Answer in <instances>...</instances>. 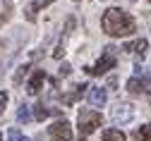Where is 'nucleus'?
I'll use <instances>...</instances> for the list:
<instances>
[{
  "instance_id": "1",
  "label": "nucleus",
  "mask_w": 151,
  "mask_h": 141,
  "mask_svg": "<svg viewBox=\"0 0 151 141\" xmlns=\"http://www.w3.org/2000/svg\"><path fill=\"white\" fill-rule=\"evenodd\" d=\"M101 29L108 34V36H129L137 31V22L134 17L127 14L125 10L120 7H110L103 12L101 17Z\"/></svg>"
},
{
  "instance_id": "2",
  "label": "nucleus",
  "mask_w": 151,
  "mask_h": 141,
  "mask_svg": "<svg viewBox=\"0 0 151 141\" xmlns=\"http://www.w3.org/2000/svg\"><path fill=\"white\" fill-rule=\"evenodd\" d=\"M77 122H79V139H86L89 134H93V132L101 127L103 117H101V112H96V110L82 108L79 115H77Z\"/></svg>"
},
{
  "instance_id": "3",
  "label": "nucleus",
  "mask_w": 151,
  "mask_h": 141,
  "mask_svg": "<svg viewBox=\"0 0 151 141\" xmlns=\"http://www.w3.org/2000/svg\"><path fill=\"white\" fill-rule=\"evenodd\" d=\"M115 62H118V60H115V48L108 46L106 53L99 57V62L93 65V67H84V69H86V74H96V77H101V74H106L108 69L115 67Z\"/></svg>"
},
{
  "instance_id": "4",
  "label": "nucleus",
  "mask_w": 151,
  "mask_h": 141,
  "mask_svg": "<svg viewBox=\"0 0 151 141\" xmlns=\"http://www.w3.org/2000/svg\"><path fill=\"white\" fill-rule=\"evenodd\" d=\"M48 134H50V141H70L72 139V125L67 120H58V122L48 129Z\"/></svg>"
},
{
  "instance_id": "5",
  "label": "nucleus",
  "mask_w": 151,
  "mask_h": 141,
  "mask_svg": "<svg viewBox=\"0 0 151 141\" xmlns=\"http://www.w3.org/2000/svg\"><path fill=\"white\" fill-rule=\"evenodd\" d=\"M110 115H113V122L115 125H127L134 117V108H132V103H118Z\"/></svg>"
},
{
  "instance_id": "6",
  "label": "nucleus",
  "mask_w": 151,
  "mask_h": 141,
  "mask_svg": "<svg viewBox=\"0 0 151 141\" xmlns=\"http://www.w3.org/2000/svg\"><path fill=\"white\" fill-rule=\"evenodd\" d=\"M43 82H46V72H43V69H34V74H31V79H29V84H27V91H29L31 96H36V93L41 91Z\"/></svg>"
},
{
  "instance_id": "7",
  "label": "nucleus",
  "mask_w": 151,
  "mask_h": 141,
  "mask_svg": "<svg viewBox=\"0 0 151 141\" xmlns=\"http://www.w3.org/2000/svg\"><path fill=\"white\" fill-rule=\"evenodd\" d=\"M106 100H108V93H106V89H101V86H89V103L93 105V108H103L106 105Z\"/></svg>"
},
{
  "instance_id": "8",
  "label": "nucleus",
  "mask_w": 151,
  "mask_h": 141,
  "mask_svg": "<svg viewBox=\"0 0 151 141\" xmlns=\"http://www.w3.org/2000/svg\"><path fill=\"white\" fill-rule=\"evenodd\" d=\"M146 38H137V41H132V43H125L122 46V50L125 53H137V55H144L146 53Z\"/></svg>"
},
{
  "instance_id": "9",
  "label": "nucleus",
  "mask_w": 151,
  "mask_h": 141,
  "mask_svg": "<svg viewBox=\"0 0 151 141\" xmlns=\"http://www.w3.org/2000/svg\"><path fill=\"white\" fill-rule=\"evenodd\" d=\"M103 141H127V136H125V132H120V129H103Z\"/></svg>"
},
{
  "instance_id": "10",
  "label": "nucleus",
  "mask_w": 151,
  "mask_h": 141,
  "mask_svg": "<svg viewBox=\"0 0 151 141\" xmlns=\"http://www.w3.org/2000/svg\"><path fill=\"white\" fill-rule=\"evenodd\" d=\"M46 5H48V0H34V3L27 7V19L34 22V19H36V12H39L41 7H46Z\"/></svg>"
},
{
  "instance_id": "11",
  "label": "nucleus",
  "mask_w": 151,
  "mask_h": 141,
  "mask_svg": "<svg viewBox=\"0 0 151 141\" xmlns=\"http://www.w3.org/2000/svg\"><path fill=\"white\" fill-rule=\"evenodd\" d=\"M48 115H50V110H48V108H46L43 103H39V105H34V117H36V120H41V122H43V120H46Z\"/></svg>"
},
{
  "instance_id": "12",
  "label": "nucleus",
  "mask_w": 151,
  "mask_h": 141,
  "mask_svg": "<svg viewBox=\"0 0 151 141\" xmlns=\"http://www.w3.org/2000/svg\"><path fill=\"white\" fill-rule=\"evenodd\" d=\"M127 91H129V93H142V79L132 77L129 82H127Z\"/></svg>"
},
{
  "instance_id": "13",
  "label": "nucleus",
  "mask_w": 151,
  "mask_h": 141,
  "mask_svg": "<svg viewBox=\"0 0 151 141\" xmlns=\"http://www.w3.org/2000/svg\"><path fill=\"white\" fill-rule=\"evenodd\" d=\"M137 139H142V141H151V125L139 127V129H137Z\"/></svg>"
},
{
  "instance_id": "14",
  "label": "nucleus",
  "mask_w": 151,
  "mask_h": 141,
  "mask_svg": "<svg viewBox=\"0 0 151 141\" xmlns=\"http://www.w3.org/2000/svg\"><path fill=\"white\" fill-rule=\"evenodd\" d=\"M7 139H10V141H29V136H24L19 129H14V127L7 132Z\"/></svg>"
},
{
  "instance_id": "15",
  "label": "nucleus",
  "mask_w": 151,
  "mask_h": 141,
  "mask_svg": "<svg viewBox=\"0 0 151 141\" xmlns=\"http://www.w3.org/2000/svg\"><path fill=\"white\" fill-rule=\"evenodd\" d=\"M17 120H19V122H29V120H31V112H29L27 105H22L19 110H17Z\"/></svg>"
},
{
  "instance_id": "16",
  "label": "nucleus",
  "mask_w": 151,
  "mask_h": 141,
  "mask_svg": "<svg viewBox=\"0 0 151 141\" xmlns=\"http://www.w3.org/2000/svg\"><path fill=\"white\" fill-rule=\"evenodd\" d=\"M27 72H29V65H22L19 69H17V74H14V84H22V79H24Z\"/></svg>"
},
{
  "instance_id": "17",
  "label": "nucleus",
  "mask_w": 151,
  "mask_h": 141,
  "mask_svg": "<svg viewBox=\"0 0 151 141\" xmlns=\"http://www.w3.org/2000/svg\"><path fill=\"white\" fill-rule=\"evenodd\" d=\"M142 91L151 93V77H144V79H142Z\"/></svg>"
},
{
  "instance_id": "18",
  "label": "nucleus",
  "mask_w": 151,
  "mask_h": 141,
  "mask_svg": "<svg viewBox=\"0 0 151 141\" xmlns=\"http://www.w3.org/2000/svg\"><path fill=\"white\" fill-rule=\"evenodd\" d=\"M5 105H7V93H5V91H0V112L5 110Z\"/></svg>"
},
{
  "instance_id": "19",
  "label": "nucleus",
  "mask_w": 151,
  "mask_h": 141,
  "mask_svg": "<svg viewBox=\"0 0 151 141\" xmlns=\"http://www.w3.org/2000/svg\"><path fill=\"white\" fill-rule=\"evenodd\" d=\"M70 72H72V67H70L67 62H63V67H60V72H58V74H60V77H67Z\"/></svg>"
},
{
  "instance_id": "20",
  "label": "nucleus",
  "mask_w": 151,
  "mask_h": 141,
  "mask_svg": "<svg viewBox=\"0 0 151 141\" xmlns=\"http://www.w3.org/2000/svg\"><path fill=\"white\" fill-rule=\"evenodd\" d=\"M63 55H65V48H63V46H58V48L53 50V57H55V60H60Z\"/></svg>"
},
{
  "instance_id": "21",
  "label": "nucleus",
  "mask_w": 151,
  "mask_h": 141,
  "mask_svg": "<svg viewBox=\"0 0 151 141\" xmlns=\"http://www.w3.org/2000/svg\"><path fill=\"white\" fill-rule=\"evenodd\" d=\"M0 141H3V134H0Z\"/></svg>"
},
{
  "instance_id": "22",
  "label": "nucleus",
  "mask_w": 151,
  "mask_h": 141,
  "mask_svg": "<svg viewBox=\"0 0 151 141\" xmlns=\"http://www.w3.org/2000/svg\"><path fill=\"white\" fill-rule=\"evenodd\" d=\"M146 3H151V0H146Z\"/></svg>"
}]
</instances>
